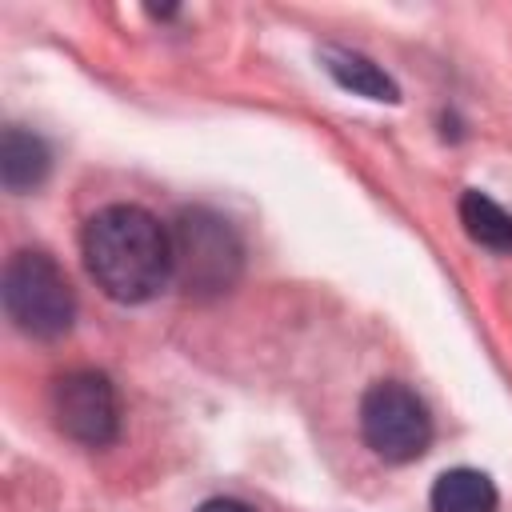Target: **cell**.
I'll return each mask as SVG.
<instances>
[{
    "label": "cell",
    "mask_w": 512,
    "mask_h": 512,
    "mask_svg": "<svg viewBox=\"0 0 512 512\" xmlns=\"http://www.w3.org/2000/svg\"><path fill=\"white\" fill-rule=\"evenodd\" d=\"M80 252L96 288L116 304H144L172 280V228L140 204L100 208L84 224Z\"/></svg>",
    "instance_id": "obj_1"
},
{
    "label": "cell",
    "mask_w": 512,
    "mask_h": 512,
    "mask_svg": "<svg viewBox=\"0 0 512 512\" xmlns=\"http://www.w3.org/2000/svg\"><path fill=\"white\" fill-rule=\"evenodd\" d=\"M0 300L8 320L36 340H56L72 328L76 296L64 268L48 252H12L0 276Z\"/></svg>",
    "instance_id": "obj_2"
},
{
    "label": "cell",
    "mask_w": 512,
    "mask_h": 512,
    "mask_svg": "<svg viewBox=\"0 0 512 512\" xmlns=\"http://www.w3.org/2000/svg\"><path fill=\"white\" fill-rule=\"evenodd\" d=\"M244 264V244L236 228L208 212L184 208L172 224V280L184 284L188 296H220L236 284Z\"/></svg>",
    "instance_id": "obj_3"
},
{
    "label": "cell",
    "mask_w": 512,
    "mask_h": 512,
    "mask_svg": "<svg viewBox=\"0 0 512 512\" xmlns=\"http://www.w3.org/2000/svg\"><path fill=\"white\" fill-rule=\"evenodd\" d=\"M360 436L388 464H412L432 444L428 404L400 380H380L360 400Z\"/></svg>",
    "instance_id": "obj_4"
},
{
    "label": "cell",
    "mask_w": 512,
    "mask_h": 512,
    "mask_svg": "<svg viewBox=\"0 0 512 512\" xmlns=\"http://www.w3.org/2000/svg\"><path fill=\"white\" fill-rule=\"evenodd\" d=\"M52 416L60 432L84 448H104L120 432V400L104 372L76 368L52 384Z\"/></svg>",
    "instance_id": "obj_5"
},
{
    "label": "cell",
    "mask_w": 512,
    "mask_h": 512,
    "mask_svg": "<svg viewBox=\"0 0 512 512\" xmlns=\"http://www.w3.org/2000/svg\"><path fill=\"white\" fill-rule=\"evenodd\" d=\"M48 168H52L48 144L36 132H28V128L8 124L4 136H0V180H4V188L24 196V192L44 184Z\"/></svg>",
    "instance_id": "obj_6"
},
{
    "label": "cell",
    "mask_w": 512,
    "mask_h": 512,
    "mask_svg": "<svg viewBox=\"0 0 512 512\" xmlns=\"http://www.w3.org/2000/svg\"><path fill=\"white\" fill-rule=\"evenodd\" d=\"M428 504L432 512H496L500 496L480 468H448L436 476Z\"/></svg>",
    "instance_id": "obj_7"
},
{
    "label": "cell",
    "mask_w": 512,
    "mask_h": 512,
    "mask_svg": "<svg viewBox=\"0 0 512 512\" xmlns=\"http://www.w3.org/2000/svg\"><path fill=\"white\" fill-rule=\"evenodd\" d=\"M324 68H328V76H332L340 88H348V92H356V96L388 100V104L400 100L396 80H392L380 64H372L368 56H360V52H348V48H324Z\"/></svg>",
    "instance_id": "obj_8"
},
{
    "label": "cell",
    "mask_w": 512,
    "mask_h": 512,
    "mask_svg": "<svg viewBox=\"0 0 512 512\" xmlns=\"http://www.w3.org/2000/svg\"><path fill=\"white\" fill-rule=\"evenodd\" d=\"M460 224L468 232L472 244L488 248V252H512V212H504L492 196L468 188L460 196Z\"/></svg>",
    "instance_id": "obj_9"
},
{
    "label": "cell",
    "mask_w": 512,
    "mask_h": 512,
    "mask_svg": "<svg viewBox=\"0 0 512 512\" xmlns=\"http://www.w3.org/2000/svg\"><path fill=\"white\" fill-rule=\"evenodd\" d=\"M196 512H256V508H248L244 500H232V496H216V500H204Z\"/></svg>",
    "instance_id": "obj_10"
}]
</instances>
